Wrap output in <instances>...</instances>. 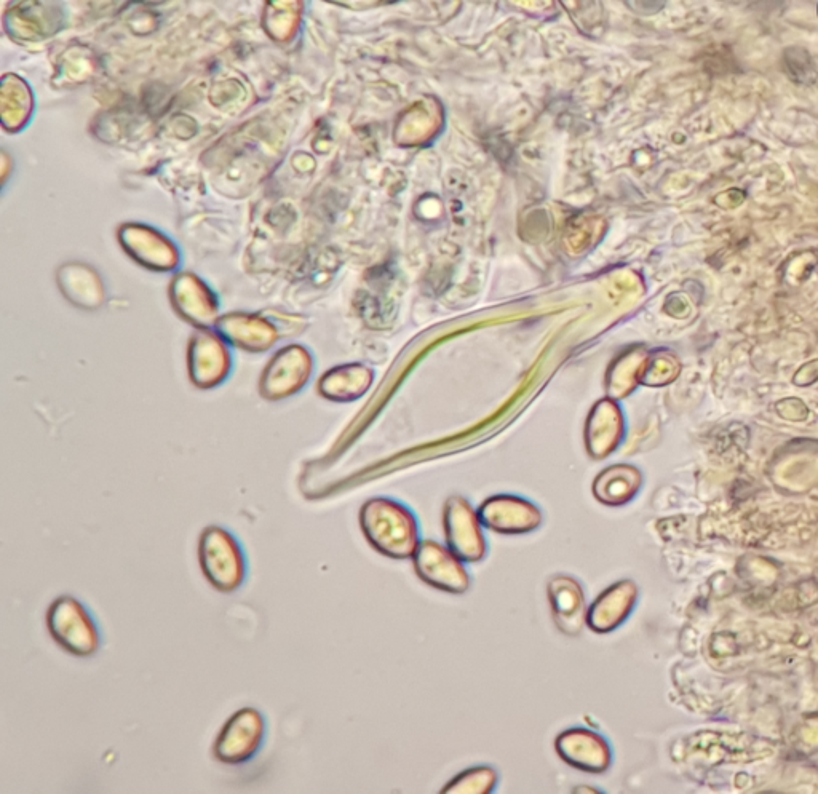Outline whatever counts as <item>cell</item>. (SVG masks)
<instances>
[{
  "label": "cell",
  "mask_w": 818,
  "mask_h": 794,
  "mask_svg": "<svg viewBox=\"0 0 818 794\" xmlns=\"http://www.w3.org/2000/svg\"><path fill=\"white\" fill-rule=\"evenodd\" d=\"M360 526L371 547L382 555L405 560L416 555L419 531L413 513L392 499L376 497L363 504Z\"/></svg>",
  "instance_id": "obj_1"
},
{
  "label": "cell",
  "mask_w": 818,
  "mask_h": 794,
  "mask_svg": "<svg viewBox=\"0 0 818 794\" xmlns=\"http://www.w3.org/2000/svg\"><path fill=\"white\" fill-rule=\"evenodd\" d=\"M200 569L216 592L232 595L242 590L248 579V560L234 532L210 525L199 537Z\"/></svg>",
  "instance_id": "obj_2"
},
{
  "label": "cell",
  "mask_w": 818,
  "mask_h": 794,
  "mask_svg": "<svg viewBox=\"0 0 818 794\" xmlns=\"http://www.w3.org/2000/svg\"><path fill=\"white\" fill-rule=\"evenodd\" d=\"M48 635L69 656L88 659L103 648V633L87 604L72 595H61L50 603L45 616Z\"/></svg>",
  "instance_id": "obj_3"
},
{
  "label": "cell",
  "mask_w": 818,
  "mask_h": 794,
  "mask_svg": "<svg viewBox=\"0 0 818 794\" xmlns=\"http://www.w3.org/2000/svg\"><path fill=\"white\" fill-rule=\"evenodd\" d=\"M267 740V719L255 707L232 713L213 743V758L224 766H245L261 753Z\"/></svg>",
  "instance_id": "obj_4"
},
{
  "label": "cell",
  "mask_w": 818,
  "mask_h": 794,
  "mask_svg": "<svg viewBox=\"0 0 818 794\" xmlns=\"http://www.w3.org/2000/svg\"><path fill=\"white\" fill-rule=\"evenodd\" d=\"M314 371L309 352L299 346H288L272 358L259 381L264 400L278 401L299 394Z\"/></svg>",
  "instance_id": "obj_5"
},
{
  "label": "cell",
  "mask_w": 818,
  "mask_h": 794,
  "mask_svg": "<svg viewBox=\"0 0 818 794\" xmlns=\"http://www.w3.org/2000/svg\"><path fill=\"white\" fill-rule=\"evenodd\" d=\"M414 569L422 582L441 592L462 595L470 588L469 572L461 558L433 540H425L417 548Z\"/></svg>",
  "instance_id": "obj_6"
},
{
  "label": "cell",
  "mask_w": 818,
  "mask_h": 794,
  "mask_svg": "<svg viewBox=\"0 0 818 794\" xmlns=\"http://www.w3.org/2000/svg\"><path fill=\"white\" fill-rule=\"evenodd\" d=\"M480 521V517L473 512L464 497H449L443 515L446 540L449 550L467 563H477L486 555V542Z\"/></svg>",
  "instance_id": "obj_7"
},
{
  "label": "cell",
  "mask_w": 818,
  "mask_h": 794,
  "mask_svg": "<svg viewBox=\"0 0 818 794\" xmlns=\"http://www.w3.org/2000/svg\"><path fill=\"white\" fill-rule=\"evenodd\" d=\"M555 748L564 763L577 771L604 774L612 764V750L608 740L598 732L584 727L561 732L555 740Z\"/></svg>",
  "instance_id": "obj_8"
},
{
  "label": "cell",
  "mask_w": 818,
  "mask_h": 794,
  "mask_svg": "<svg viewBox=\"0 0 818 794\" xmlns=\"http://www.w3.org/2000/svg\"><path fill=\"white\" fill-rule=\"evenodd\" d=\"M478 517L486 528L501 534H526L542 523L541 510L515 496L489 497L478 510Z\"/></svg>",
  "instance_id": "obj_9"
},
{
  "label": "cell",
  "mask_w": 818,
  "mask_h": 794,
  "mask_svg": "<svg viewBox=\"0 0 818 794\" xmlns=\"http://www.w3.org/2000/svg\"><path fill=\"white\" fill-rule=\"evenodd\" d=\"M231 355L223 342L211 334H199L189 350V378L197 389L221 386L231 373Z\"/></svg>",
  "instance_id": "obj_10"
},
{
  "label": "cell",
  "mask_w": 818,
  "mask_h": 794,
  "mask_svg": "<svg viewBox=\"0 0 818 794\" xmlns=\"http://www.w3.org/2000/svg\"><path fill=\"white\" fill-rule=\"evenodd\" d=\"M547 595L558 630L564 635H580L587 625L588 609L579 582L568 576L553 577L548 582Z\"/></svg>",
  "instance_id": "obj_11"
},
{
  "label": "cell",
  "mask_w": 818,
  "mask_h": 794,
  "mask_svg": "<svg viewBox=\"0 0 818 794\" xmlns=\"http://www.w3.org/2000/svg\"><path fill=\"white\" fill-rule=\"evenodd\" d=\"M636 601V587L624 580L611 585L588 608L587 625L592 632L611 633L624 624Z\"/></svg>",
  "instance_id": "obj_12"
},
{
  "label": "cell",
  "mask_w": 818,
  "mask_h": 794,
  "mask_svg": "<svg viewBox=\"0 0 818 794\" xmlns=\"http://www.w3.org/2000/svg\"><path fill=\"white\" fill-rule=\"evenodd\" d=\"M370 382V371L362 366H341L323 374L318 381V394L331 401L357 400L368 390Z\"/></svg>",
  "instance_id": "obj_13"
},
{
  "label": "cell",
  "mask_w": 818,
  "mask_h": 794,
  "mask_svg": "<svg viewBox=\"0 0 818 794\" xmlns=\"http://www.w3.org/2000/svg\"><path fill=\"white\" fill-rule=\"evenodd\" d=\"M640 485L638 472L628 465H612L593 483V494L601 504L620 505L630 501Z\"/></svg>",
  "instance_id": "obj_14"
},
{
  "label": "cell",
  "mask_w": 818,
  "mask_h": 794,
  "mask_svg": "<svg viewBox=\"0 0 818 794\" xmlns=\"http://www.w3.org/2000/svg\"><path fill=\"white\" fill-rule=\"evenodd\" d=\"M173 299L176 306L189 314L195 322L207 323L215 312L213 299L210 298L207 288L200 285L199 280L194 277L176 278Z\"/></svg>",
  "instance_id": "obj_15"
},
{
  "label": "cell",
  "mask_w": 818,
  "mask_h": 794,
  "mask_svg": "<svg viewBox=\"0 0 818 794\" xmlns=\"http://www.w3.org/2000/svg\"><path fill=\"white\" fill-rule=\"evenodd\" d=\"M619 427L614 413H593L587 427V451L593 459H604L619 445Z\"/></svg>",
  "instance_id": "obj_16"
},
{
  "label": "cell",
  "mask_w": 818,
  "mask_h": 794,
  "mask_svg": "<svg viewBox=\"0 0 818 794\" xmlns=\"http://www.w3.org/2000/svg\"><path fill=\"white\" fill-rule=\"evenodd\" d=\"M226 333L235 344H239L242 349L261 352L271 347L275 341V331L267 323L258 322L253 318H242V320H226Z\"/></svg>",
  "instance_id": "obj_17"
},
{
  "label": "cell",
  "mask_w": 818,
  "mask_h": 794,
  "mask_svg": "<svg viewBox=\"0 0 818 794\" xmlns=\"http://www.w3.org/2000/svg\"><path fill=\"white\" fill-rule=\"evenodd\" d=\"M497 780L499 777L493 767H472L469 771H464L454 777L441 791L457 794H486L494 791Z\"/></svg>",
  "instance_id": "obj_18"
}]
</instances>
